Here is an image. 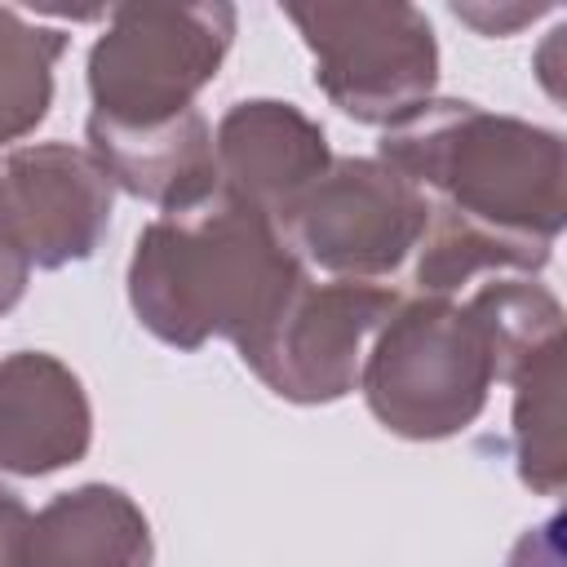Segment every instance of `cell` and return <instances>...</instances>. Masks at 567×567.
Masks as SVG:
<instances>
[{
    "label": "cell",
    "mask_w": 567,
    "mask_h": 567,
    "mask_svg": "<svg viewBox=\"0 0 567 567\" xmlns=\"http://www.w3.org/2000/svg\"><path fill=\"white\" fill-rule=\"evenodd\" d=\"M301 284V261L275 217L226 186L151 221L128 266L137 319L182 350L221 332L244 354Z\"/></svg>",
    "instance_id": "cell-1"
},
{
    "label": "cell",
    "mask_w": 567,
    "mask_h": 567,
    "mask_svg": "<svg viewBox=\"0 0 567 567\" xmlns=\"http://www.w3.org/2000/svg\"><path fill=\"white\" fill-rule=\"evenodd\" d=\"M381 164L412 186L443 190L439 217L492 239L518 270L540 266L558 235L563 146L554 133L483 115L470 102H421L385 133Z\"/></svg>",
    "instance_id": "cell-2"
},
{
    "label": "cell",
    "mask_w": 567,
    "mask_h": 567,
    "mask_svg": "<svg viewBox=\"0 0 567 567\" xmlns=\"http://www.w3.org/2000/svg\"><path fill=\"white\" fill-rule=\"evenodd\" d=\"M496 350L483 319L443 297L412 301L377 341L363 390L385 430L408 439H439L474 421ZM501 377V372H496Z\"/></svg>",
    "instance_id": "cell-3"
},
{
    "label": "cell",
    "mask_w": 567,
    "mask_h": 567,
    "mask_svg": "<svg viewBox=\"0 0 567 567\" xmlns=\"http://www.w3.org/2000/svg\"><path fill=\"white\" fill-rule=\"evenodd\" d=\"M235 9H115L111 31L89 58L93 120L151 128L190 111V97L217 75L230 44Z\"/></svg>",
    "instance_id": "cell-4"
},
{
    "label": "cell",
    "mask_w": 567,
    "mask_h": 567,
    "mask_svg": "<svg viewBox=\"0 0 567 567\" xmlns=\"http://www.w3.org/2000/svg\"><path fill=\"white\" fill-rule=\"evenodd\" d=\"M315 49V80L354 120H403L430 102L434 31L412 4L288 9Z\"/></svg>",
    "instance_id": "cell-5"
},
{
    "label": "cell",
    "mask_w": 567,
    "mask_h": 567,
    "mask_svg": "<svg viewBox=\"0 0 567 567\" xmlns=\"http://www.w3.org/2000/svg\"><path fill=\"white\" fill-rule=\"evenodd\" d=\"M275 226L306 261L363 284L368 275H385L403 261V252L425 235L430 208L394 168L346 159L323 173Z\"/></svg>",
    "instance_id": "cell-6"
},
{
    "label": "cell",
    "mask_w": 567,
    "mask_h": 567,
    "mask_svg": "<svg viewBox=\"0 0 567 567\" xmlns=\"http://www.w3.org/2000/svg\"><path fill=\"white\" fill-rule=\"evenodd\" d=\"M390 306L394 297L377 284H301L279 319L244 350V359L284 399H337L354 385L359 341Z\"/></svg>",
    "instance_id": "cell-7"
},
{
    "label": "cell",
    "mask_w": 567,
    "mask_h": 567,
    "mask_svg": "<svg viewBox=\"0 0 567 567\" xmlns=\"http://www.w3.org/2000/svg\"><path fill=\"white\" fill-rule=\"evenodd\" d=\"M111 221V177L93 151L31 146L0 159V235L35 266L89 257Z\"/></svg>",
    "instance_id": "cell-8"
},
{
    "label": "cell",
    "mask_w": 567,
    "mask_h": 567,
    "mask_svg": "<svg viewBox=\"0 0 567 567\" xmlns=\"http://www.w3.org/2000/svg\"><path fill=\"white\" fill-rule=\"evenodd\" d=\"M213 159L226 190L275 221L328 173L323 128L288 102H239L217 128Z\"/></svg>",
    "instance_id": "cell-9"
},
{
    "label": "cell",
    "mask_w": 567,
    "mask_h": 567,
    "mask_svg": "<svg viewBox=\"0 0 567 567\" xmlns=\"http://www.w3.org/2000/svg\"><path fill=\"white\" fill-rule=\"evenodd\" d=\"M89 447V399L58 359L13 354L0 363V465L49 474Z\"/></svg>",
    "instance_id": "cell-10"
},
{
    "label": "cell",
    "mask_w": 567,
    "mask_h": 567,
    "mask_svg": "<svg viewBox=\"0 0 567 567\" xmlns=\"http://www.w3.org/2000/svg\"><path fill=\"white\" fill-rule=\"evenodd\" d=\"M89 142L106 177L124 182L133 195L159 204L164 213L190 208L217 190L213 142L195 106L151 128H115V124L89 120Z\"/></svg>",
    "instance_id": "cell-11"
},
{
    "label": "cell",
    "mask_w": 567,
    "mask_h": 567,
    "mask_svg": "<svg viewBox=\"0 0 567 567\" xmlns=\"http://www.w3.org/2000/svg\"><path fill=\"white\" fill-rule=\"evenodd\" d=\"M31 567H151L142 509L115 487H80L31 523Z\"/></svg>",
    "instance_id": "cell-12"
},
{
    "label": "cell",
    "mask_w": 567,
    "mask_h": 567,
    "mask_svg": "<svg viewBox=\"0 0 567 567\" xmlns=\"http://www.w3.org/2000/svg\"><path fill=\"white\" fill-rule=\"evenodd\" d=\"M66 35L22 22L18 9H0V146L35 128L53 93V58Z\"/></svg>",
    "instance_id": "cell-13"
},
{
    "label": "cell",
    "mask_w": 567,
    "mask_h": 567,
    "mask_svg": "<svg viewBox=\"0 0 567 567\" xmlns=\"http://www.w3.org/2000/svg\"><path fill=\"white\" fill-rule=\"evenodd\" d=\"M0 567H31V518L13 492L0 487Z\"/></svg>",
    "instance_id": "cell-14"
},
{
    "label": "cell",
    "mask_w": 567,
    "mask_h": 567,
    "mask_svg": "<svg viewBox=\"0 0 567 567\" xmlns=\"http://www.w3.org/2000/svg\"><path fill=\"white\" fill-rule=\"evenodd\" d=\"M27 257L0 235V310H9L18 297H22V284H27Z\"/></svg>",
    "instance_id": "cell-15"
}]
</instances>
